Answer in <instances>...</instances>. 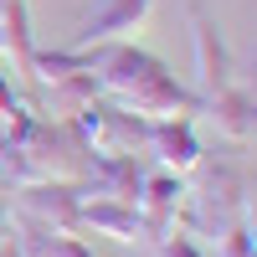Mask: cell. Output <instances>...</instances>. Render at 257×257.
Listing matches in <instances>:
<instances>
[{
  "label": "cell",
  "instance_id": "1",
  "mask_svg": "<svg viewBox=\"0 0 257 257\" xmlns=\"http://www.w3.org/2000/svg\"><path fill=\"white\" fill-rule=\"evenodd\" d=\"M82 72L93 77L98 98L139 113L144 123H155V118H201V93L190 82H180L155 52L134 47V41L82 47Z\"/></svg>",
  "mask_w": 257,
  "mask_h": 257
},
{
  "label": "cell",
  "instance_id": "2",
  "mask_svg": "<svg viewBox=\"0 0 257 257\" xmlns=\"http://www.w3.org/2000/svg\"><path fill=\"white\" fill-rule=\"evenodd\" d=\"M0 180L26 185H82L88 180V149L62 118H41L36 108L16 113L0 128Z\"/></svg>",
  "mask_w": 257,
  "mask_h": 257
},
{
  "label": "cell",
  "instance_id": "3",
  "mask_svg": "<svg viewBox=\"0 0 257 257\" xmlns=\"http://www.w3.org/2000/svg\"><path fill=\"white\" fill-rule=\"evenodd\" d=\"M190 175H196V185L185 190L180 231H190L201 247H216L226 231L242 226V216H247V190H252V185L242 180V170L226 165V160H216V165L201 160Z\"/></svg>",
  "mask_w": 257,
  "mask_h": 257
},
{
  "label": "cell",
  "instance_id": "4",
  "mask_svg": "<svg viewBox=\"0 0 257 257\" xmlns=\"http://www.w3.org/2000/svg\"><path fill=\"white\" fill-rule=\"evenodd\" d=\"M62 123L77 134V144L88 149V155H144L149 123L139 113L118 108V103H108V98H93L88 108H77L72 118H62Z\"/></svg>",
  "mask_w": 257,
  "mask_h": 257
},
{
  "label": "cell",
  "instance_id": "5",
  "mask_svg": "<svg viewBox=\"0 0 257 257\" xmlns=\"http://www.w3.org/2000/svg\"><path fill=\"white\" fill-rule=\"evenodd\" d=\"M185 21H190V47H196V93L206 103L211 93H226L237 82V52L226 47V31L206 6H190Z\"/></svg>",
  "mask_w": 257,
  "mask_h": 257
},
{
  "label": "cell",
  "instance_id": "6",
  "mask_svg": "<svg viewBox=\"0 0 257 257\" xmlns=\"http://www.w3.org/2000/svg\"><path fill=\"white\" fill-rule=\"evenodd\" d=\"M185 190L190 180L175 175V170H144V185H139V216H144V237L149 242H160L165 231H175L180 226V211H185Z\"/></svg>",
  "mask_w": 257,
  "mask_h": 257
},
{
  "label": "cell",
  "instance_id": "7",
  "mask_svg": "<svg viewBox=\"0 0 257 257\" xmlns=\"http://www.w3.org/2000/svg\"><path fill=\"white\" fill-rule=\"evenodd\" d=\"M77 231H93V237H113V242H139L144 237V216L139 201L108 196V190H88L77 196Z\"/></svg>",
  "mask_w": 257,
  "mask_h": 257
},
{
  "label": "cell",
  "instance_id": "8",
  "mask_svg": "<svg viewBox=\"0 0 257 257\" xmlns=\"http://www.w3.org/2000/svg\"><path fill=\"white\" fill-rule=\"evenodd\" d=\"M149 11H155V0H98V6L77 21L67 47L82 52V47H103V41H128L149 21Z\"/></svg>",
  "mask_w": 257,
  "mask_h": 257
},
{
  "label": "cell",
  "instance_id": "9",
  "mask_svg": "<svg viewBox=\"0 0 257 257\" xmlns=\"http://www.w3.org/2000/svg\"><path fill=\"white\" fill-rule=\"evenodd\" d=\"M144 155H155L160 170H175V175H190L206 160V144L196 134V118H155L144 134Z\"/></svg>",
  "mask_w": 257,
  "mask_h": 257
},
{
  "label": "cell",
  "instance_id": "10",
  "mask_svg": "<svg viewBox=\"0 0 257 257\" xmlns=\"http://www.w3.org/2000/svg\"><path fill=\"white\" fill-rule=\"evenodd\" d=\"M77 196L82 185H26L21 190V211H26V221L36 226H52V231H77Z\"/></svg>",
  "mask_w": 257,
  "mask_h": 257
},
{
  "label": "cell",
  "instance_id": "11",
  "mask_svg": "<svg viewBox=\"0 0 257 257\" xmlns=\"http://www.w3.org/2000/svg\"><path fill=\"white\" fill-rule=\"evenodd\" d=\"M201 118L216 128L221 139H231V144L257 139V108H252V98H247L242 82H231L226 93H211V98L201 103Z\"/></svg>",
  "mask_w": 257,
  "mask_h": 257
},
{
  "label": "cell",
  "instance_id": "12",
  "mask_svg": "<svg viewBox=\"0 0 257 257\" xmlns=\"http://www.w3.org/2000/svg\"><path fill=\"white\" fill-rule=\"evenodd\" d=\"M0 52H6L11 72L31 82V62H36V36H31V6L26 0H6L0 6Z\"/></svg>",
  "mask_w": 257,
  "mask_h": 257
},
{
  "label": "cell",
  "instance_id": "13",
  "mask_svg": "<svg viewBox=\"0 0 257 257\" xmlns=\"http://www.w3.org/2000/svg\"><path fill=\"white\" fill-rule=\"evenodd\" d=\"M16 231H21V226H16ZM21 252H26V257H93V247L82 242V237L36 226V221H26V231H21Z\"/></svg>",
  "mask_w": 257,
  "mask_h": 257
},
{
  "label": "cell",
  "instance_id": "14",
  "mask_svg": "<svg viewBox=\"0 0 257 257\" xmlns=\"http://www.w3.org/2000/svg\"><path fill=\"white\" fill-rule=\"evenodd\" d=\"M155 252H160V257H216L211 247H201V242L190 237V231H180V226H175V231H165V237L155 242Z\"/></svg>",
  "mask_w": 257,
  "mask_h": 257
},
{
  "label": "cell",
  "instance_id": "15",
  "mask_svg": "<svg viewBox=\"0 0 257 257\" xmlns=\"http://www.w3.org/2000/svg\"><path fill=\"white\" fill-rule=\"evenodd\" d=\"M26 108H31V103L16 93V82H11V72H6V62H0V128H6L16 113H26Z\"/></svg>",
  "mask_w": 257,
  "mask_h": 257
},
{
  "label": "cell",
  "instance_id": "16",
  "mask_svg": "<svg viewBox=\"0 0 257 257\" xmlns=\"http://www.w3.org/2000/svg\"><path fill=\"white\" fill-rule=\"evenodd\" d=\"M237 82L247 88V98H252V108H257V52H252V62H237Z\"/></svg>",
  "mask_w": 257,
  "mask_h": 257
},
{
  "label": "cell",
  "instance_id": "17",
  "mask_svg": "<svg viewBox=\"0 0 257 257\" xmlns=\"http://www.w3.org/2000/svg\"><path fill=\"white\" fill-rule=\"evenodd\" d=\"M242 226H247V237H252V247H257V185L247 190V216H242Z\"/></svg>",
  "mask_w": 257,
  "mask_h": 257
},
{
  "label": "cell",
  "instance_id": "18",
  "mask_svg": "<svg viewBox=\"0 0 257 257\" xmlns=\"http://www.w3.org/2000/svg\"><path fill=\"white\" fill-rule=\"evenodd\" d=\"M11 226H16V216H11V201H6V196H0V237H6V231H11Z\"/></svg>",
  "mask_w": 257,
  "mask_h": 257
},
{
  "label": "cell",
  "instance_id": "19",
  "mask_svg": "<svg viewBox=\"0 0 257 257\" xmlns=\"http://www.w3.org/2000/svg\"><path fill=\"white\" fill-rule=\"evenodd\" d=\"M0 190H6V180H0Z\"/></svg>",
  "mask_w": 257,
  "mask_h": 257
},
{
  "label": "cell",
  "instance_id": "20",
  "mask_svg": "<svg viewBox=\"0 0 257 257\" xmlns=\"http://www.w3.org/2000/svg\"><path fill=\"white\" fill-rule=\"evenodd\" d=\"M252 257H257V252H252Z\"/></svg>",
  "mask_w": 257,
  "mask_h": 257
}]
</instances>
